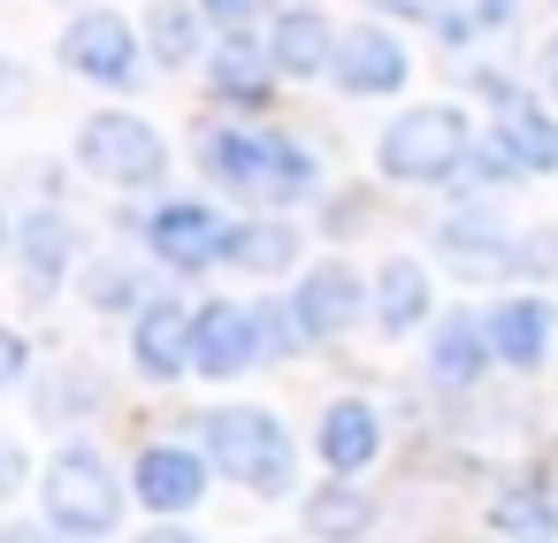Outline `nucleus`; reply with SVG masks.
<instances>
[{
	"label": "nucleus",
	"mask_w": 558,
	"mask_h": 543,
	"mask_svg": "<svg viewBox=\"0 0 558 543\" xmlns=\"http://www.w3.org/2000/svg\"><path fill=\"white\" fill-rule=\"evenodd\" d=\"M215 85L253 100V93H260V55H253V47H222V62H215Z\"/></svg>",
	"instance_id": "a878e982"
},
{
	"label": "nucleus",
	"mask_w": 558,
	"mask_h": 543,
	"mask_svg": "<svg viewBox=\"0 0 558 543\" xmlns=\"http://www.w3.org/2000/svg\"><path fill=\"white\" fill-rule=\"evenodd\" d=\"M276 70H283V77H322V70H337V32H329L314 9H291V16L276 24Z\"/></svg>",
	"instance_id": "4468645a"
},
{
	"label": "nucleus",
	"mask_w": 558,
	"mask_h": 543,
	"mask_svg": "<svg viewBox=\"0 0 558 543\" xmlns=\"http://www.w3.org/2000/svg\"><path fill=\"white\" fill-rule=\"evenodd\" d=\"M444 253H451V268L459 276H489V268H505V238L497 230H482V222H444V238H436Z\"/></svg>",
	"instance_id": "aec40b11"
},
{
	"label": "nucleus",
	"mask_w": 558,
	"mask_h": 543,
	"mask_svg": "<svg viewBox=\"0 0 558 543\" xmlns=\"http://www.w3.org/2000/svg\"><path fill=\"white\" fill-rule=\"evenodd\" d=\"M367 9H390V16H413V24H428V16H444V0H367Z\"/></svg>",
	"instance_id": "bb28decb"
},
{
	"label": "nucleus",
	"mask_w": 558,
	"mask_h": 543,
	"mask_svg": "<svg viewBox=\"0 0 558 543\" xmlns=\"http://www.w3.org/2000/svg\"><path fill=\"white\" fill-rule=\"evenodd\" d=\"M192 329H199V314H184V306H146L138 329H131V360H138V375H154V383L184 375V360H192Z\"/></svg>",
	"instance_id": "6e6552de"
},
{
	"label": "nucleus",
	"mask_w": 558,
	"mask_h": 543,
	"mask_svg": "<svg viewBox=\"0 0 558 543\" xmlns=\"http://www.w3.org/2000/svg\"><path fill=\"white\" fill-rule=\"evenodd\" d=\"M291 253H299V238H291L283 222H245V230H230V261H245V268H260V276H276Z\"/></svg>",
	"instance_id": "4be33fe9"
},
{
	"label": "nucleus",
	"mask_w": 558,
	"mask_h": 543,
	"mask_svg": "<svg viewBox=\"0 0 558 543\" xmlns=\"http://www.w3.org/2000/svg\"><path fill=\"white\" fill-rule=\"evenodd\" d=\"M375 314H383V329H413V322L428 314V276H421V261H383V276H375Z\"/></svg>",
	"instance_id": "f3484780"
},
{
	"label": "nucleus",
	"mask_w": 558,
	"mask_h": 543,
	"mask_svg": "<svg viewBox=\"0 0 558 543\" xmlns=\"http://www.w3.org/2000/svg\"><path fill=\"white\" fill-rule=\"evenodd\" d=\"M154 253L177 261V268H207L215 253H230V230L207 207H161L154 215Z\"/></svg>",
	"instance_id": "9b49d317"
},
{
	"label": "nucleus",
	"mask_w": 558,
	"mask_h": 543,
	"mask_svg": "<svg viewBox=\"0 0 558 543\" xmlns=\"http://www.w3.org/2000/svg\"><path fill=\"white\" fill-rule=\"evenodd\" d=\"M543 77H550V93H558V39L543 47Z\"/></svg>",
	"instance_id": "c756f323"
},
{
	"label": "nucleus",
	"mask_w": 558,
	"mask_h": 543,
	"mask_svg": "<svg viewBox=\"0 0 558 543\" xmlns=\"http://www.w3.org/2000/svg\"><path fill=\"white\" fill-rule=\"evenodd\" d=\"M207 451H215L222 474H238V482L260 490V497H283V490H291V436H283L276 413H260V406L215 413V421H207Z\"/></svg>",
	"instance_id": "f03ea898"
},
{
	"label": "nucleus",
	"mask_w": 558,
	"mask_h": 543,
	"mask_svg": "<svg viewBox=\"0 0 558 543\" xmlns=\"http://www.w3.org/2000/svg\"><path fill=\"white\" fill-rule=\"evenodd\" d=\"M497 345H489V329H474L466 314H451L444 329H436V345H428V375L436 383H451V390H466L474 375H482V360H489Z\"/></svg>",
	"instance_id": "2eb2a0df"
},
{
	"label": "nucleus",
	"mask_w": 558,
	"mask_h": 543,
	"mask_svg": "<svg viewBox=\"0 0 558 543\" xmlns=\"http://www.w3.org/2000/svg\"><path fill=\"white\" fill-rule=\"evenodd\" d=\"M16 245H24V268L47 283V276H62V268H70L77 230H70L62 215H24V222H16Z\"/></svg>",
	"instance_id": "a211bd4d"
},
{
	"label": "nucleus",
	"mask_w": 558,
	"mask_h": 543,
	"mask_svg": "<svg viewBox=\"0 0 558 543\" xmlns=\"http://www.w3.org/2000/svg\"><path fill=\"white\" fill-rule=\"evenodd\" d=\"M352 314H360V276H352L344 261L306 268V283H299V299H291V329H299V337H337Z\"/></svg>",
	"instance_id": "0eeeda50"
},
{
	"label": "nucleus",
	"mask_w": 558,
	"mask_h": 543,
	"mask_svg": "<svg viewBox=\"0 0 558 543\" xmlns=\"http://www.w3.org/2000/svg\"><path fill=\"white\" fill-rule=\"evenodd\" d=\"M154 55H161L169 70H184V62L199 55V16L184 9V0H161V9H154Z\"/></svg>",
	"instance_id": "5701e85b"
},
{
	"label": "nucleus",
	"mask_w": 558,
	"mask_h": 543,
	"mask_svg": "<svg viewBox=\"0 0 558 543\" xmlns=\"http://www.w3.org/2000/svg\"><path fill=\"white\" fill-rule=\"evenodd\" d=\"M489 345H497V360L535 367V360H543V345H550V306H535V299L497 306V314H489Z\"/></svg>",
	"instance_id": "dca6fc26"
},
{
	"label": "nucleus",
	"mask_w": 558,
	"mask_h": 543,
	"mask_svg": "<svg viewBox=\"0 0 558 543\" xmlns=\"http://www.w3.org/2000/svg\"><path fill=\"white\" fill-rule=\"evenodd\" d=\"M489 528H497V535H558V505H550L543 490H505V497L489 505Z\"/></svg>",
	"instance_id": "412c9836"
},
{
	"label": "nucleus",
	"mask_w": 558,
	"mask_h": 543,
	"mask_svg": "<svg viewBox=\"0 0 558 543\" xmlns=\"http://www.w3.org/2000/svg\"><path fill=\"white\" fill-rule=\"evenodd\" d=\"M77 154H85L100 177H116V184H161V169H169L161 131H146L138 116H93L85 138H77Z\"/></svg>",
	"instance_id": "39448f33"
},
{
	"label": "nucleus",
	"mask_w": 558,
	"mask_h": 543,
	"mask_svg": "<svg viewBox=\"0 0 558 543\" xmlns=\"http://www.w3.org/2000/svg\"><path fill=\"white\" fill-rule=\"evenodd\" d=\"M337 85L344 93H398L405 85V55H398V39H383V32H344L337 39Z\"/></svg>",
	"instance_id": "9d476101"
},
{
	"label": "nucleus",
	"mask_w": 558,
	"mask_h": 543,
	"mask_svg": "<svg viewBox=\"0 0 558 543\" xmlns=\"http://www.w3.org/2000/svg\"><path fill=\"white\" fill-rule=\"evenodd\" d=\"M466 161V123L459 108H413L383 131V177H405V184H428V177H451Z\"/></svg>",
	"instance_id": "7ed1b4c3"
},
{
	"label": "nucleus",
	"mask_w": 558,
	"mask_h": 543,
	"mask_svg": "<svg viewBox=\"0 0 558 543\" xmlns=\"http://www.w3.org/2000/svg\"><path fill=\"white\" fill-rule=\"evenodd\" d=\"M253 345H260V329H253L245 306H199V329H192V367L199 375H238L253 360Z\"/></svg>",
	"instance_id": "1a4fd4ad"
},
{
	"label": "nucleus",
	"mask_w": 558,
	"mask_h": 543,
	"mask_svg": "<svg viewBox=\"0 0 558 543\" xmlns=\"http://www.w3.org/2000/svg\"><path fill=\"white\" fill-rule=\"evenodd\" d=\"M47 512H54V528H85V535L116 528L123 490H116L108 459H93V451H62V459L47 467Z\"/></svg>",
	"instance_id": "20e7f679"
},
{
	"label": "nucleus",
	"mask_w": 558,
	"mask_h": 543,
	"mask_svg": "<svg viewBox=\"0 0 558 543\" xmlns=\"http://www.w3.org/2000/svg\"><path fill=\"white\" fill-rule=\"evenodd\" d=\"M199 9H207V16H222V24H245L260 0H199Z\"/></svg>",
	"instance_id": "cd10ccee"
},
{
	"label": "nucleus",
	"mask_w": 558,
	"mask_h": 543,
	"mask_svg": "<svg viewBox=\"0 0 558 543\" xmlns=\"http://www.w3.org/2000/svg\"><path fill=\"white\" fill-rule=\"evenodd\" d=\"M497 138H505V146L520 154V169H535V177H543V169H558V123H550L543 108L512 100V108H505V131H497Z\"/></svg>",
	"instance_id": "6ab92c4d"
},
{
	"label": "nucleus",
	"mask_w": 558,
	"mask_h": 543,
	"mask_svg": "<svg viewBox=\"0 0 558 543\" xmlns=\"http://www.w3.org/2000/svg\"><path fill=\"white\" fill-rule=\"evenodd\" d=\"M306 528H367V497L360 490H322V497H306Z\"/></svg>",
	"instance_id": "393cba45"
},
{
	"label": "nucleus",
	"mask_w": 558,
	"mask_h": 543,
	"mask_svg": "<svg viewBox=\"0 0 558 543\" xmlns=\"http://www.w3.org/2000/svg\"><path fill=\"white\" fill-rule=\"evenodd\" d=\"M383 451V421L367 413V398H337L329 413H322V459L337 467V474H352V467H367Z\"/></svg>",
	"instance_id": "ddd939ff"
},
{
	"label": "nucleus",
	"mask_w": 558,
	"mask_h": 543,
	"mask_svg": "<svg viewBox=\"0 0 558 543\" xmlns=\"http://www.w3.org/2000/svg\"><path fill=\"white\" fill-rule=\"evenodd\" d=\"M199 490H207V467H199L184 444H154V451L138 459V497H146L154 512H184V505H199Z\"/></svg>",
	"instance_id": "f8f14e48"
},
{
	"label": "nucleus",
	"mask_w": 558,
	"mask_h": 543,
	"mask_svg": "<svg viewBox=\"0 0 558 543\" xmlns=\"http://www.w3.org/2000/svg\"><path fill=\"white\" fill-rule=\"evenodd\" d=\"M436 24H444V39H482V32H505L512 24V0H451Z\"/></svg>",
	"instance_id": "b1692460"
},
{
	"label": "nucleus",
	"mask_w": 558,
	"mask_h": 543,
	"mask_svg": "<svg viewBox=\"0 0 558 543\" xmlns=\"http://www.w3.org/2000/svg\"><path fill=\"white\" fill-rule=\"evenodd\" d=\"M62 62H70L77 77H93V85H123L131 62H138V39H131V24H123L116 9H85V16L62 32Z\"/></svg>",
	"instance_id": "423d86ee"
},
{
	"label": "nucleus",
	"mask_w": 558,
	"mask_h": 543,
	"mask_svg": "<svg viewBox=\"0 0 558 543\" xmlns=\"http://www.w3.org/2000/svg\"><path fill=\"white\" fill-rule=\"evenodd\" d=\"M207 169L230 192H253V200H306V184H314L306 146H291L283 131H215Z\"/></svg>",
	"instance_id": "f257e3e1"
},
{
	"label": "nucleus",
	"mask_w": 558,
	"mask_h": 543,
	"mask_svg": "<svg viewBox=\"0 0 558 543\" xmlns=\"http://www.w3.org/2000/svg\"><path fill=\"white\" fill-rule=\"evenodd\" d=\"M0 375H24V337H0Z\"/></svg>",
	"instance_id": "c85d7f7f"
}]
</instances>
